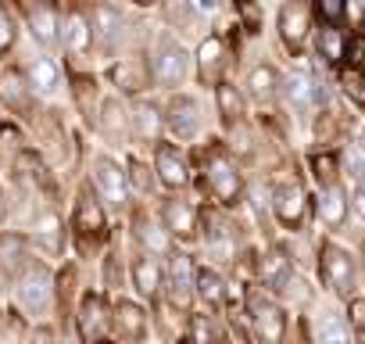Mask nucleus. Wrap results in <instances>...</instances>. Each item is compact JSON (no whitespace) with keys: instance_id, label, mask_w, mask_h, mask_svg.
I'll return each mask as SVG.
<instances>
[{"instance_id":"obj_1","label":"nucleus","mask_w":365,"mask_h":344,"mask_svg":"<svg viewBox=\"0 0 365 344\" xmlns=\"http://www.w3.org/2000/svg\"><path fill=\"white\" fill-rule=\"evenodd\" d=\"M187 72H190V54L182 51L172 36H161L158 47H154V54H150V76H154V83L179 86L182 79H187Z\"/></svg>"},{"instance_id":"obj_2","label":"nucleus","mask_w":365,"mask_h":344,"mask_svg":"<svg viewBox=\"0 0 365 344\" xmlns=\"http://www.w3.org/2000/svg\"><path fill=\"white\" fill-rule=\"evenodd\" d=\"M319 258H322V280H326L336 294L351 298V294H354V287H358V269H354V258H351L344 248H336V244H322Z\"/></svg>"},{"instance_id":"obj_3","label":"nucleus","mask_w":365,"mask_h":344,"mask_svg":"<svg viewBox=\"0 0 365 344\" xmlns=\"http://www.w3.org/2000/svg\"><path fill=\"white\" fill-rule=\"evenodd\" d=\"M205 176H208V191L222 201V205H233L237 198H240V172H237V165L230 161V158H222V154H215L212 161H208V168H205Z\"/></svg>"},{"instance_id":"obj_4","label":"nucleus","mask_w":365,"mask_h":344,"mask_svg":"<svg viewBox=\"0 0 365 344\" xmlns=\"http://www.w3.org/2000/svg\"><path fill=\"white\" fill-rule=\"evenodd\" d=\"M165 122L168 129L179 136V140H194L201 133V104L187 93H179L168 101V111H165Z\"/></svg>"},{"instance_id":"obj_5","label":"nucleus","mask_w":365,"mask_h":344,"mask_svg":"<svg viewBox=\"0 0 365 344\" xmlns=\"http://www.w3.org/2000/svg\"><path fill=\"white\" fill-rule=\"evenodd\" d=\"M251 319H255V330H258V337H262L265 344H279V340H283L287 315H283V308H279L276 301L255 294V298H251Z\"/></svg>"},{"instance_id":"obj_6","label":"nucleus","mask_w":365,"mask_h":344,"mask_svg":"<svg viewBox=\"0 0 365 344\" xmlns=\"http://www.w3.org/2000/svg\"><path fill=\"white\" fill-rule=\"evenodd\" d=\"M272 212H276V219H279L283 226L297 230V226L304 223V216H308V198H304V191H301L297 183L276 187V191H272Z\"/></svg>"},{"instance_id":"obj_7","label":"nucleus","mask_w":365,"mask_h":344,"mask_svg":"<svg viewBox=\"0 0 365 344\" xmlns=\"http://www.w3.org/2000/svg\"><path fill=\"white\" fill-rule=\"evenodd\" d=\"M51 294H54L51 273L40 269V265H33V269L22 276V283H19V301H22L29 312H43V308L51 305Z\"/></svg>"},{"instance_id":"obj_8","label":"nucleus","mask_w":365,"mask_h":344,"mask_svg":"<svg viewBox=\"0 0 365 344\" xmlns=\"http://www.w3.org/2000/svg\"><path fill=\"white\" fill-rule=\"evenodd\" d=\"M93 183H97V191H101L104 201H111V205H122L125 201V172L111 158H97L93 161Z\"/></svg>"},{"instance_id":"obj_9","label":"nucleus","mask_w":365,"mask_h":344,"mask_svg":"<svg viewBox=\"0 0 365 344\" xmlns=\"http://www.w3.org/2000/svg\"><path fill=\"white\" fill-rule=\"evenodd\" d=\"M279 33H283L290 51H301L304 40H308V8L304 4H287L279 11Z\"/></svg>"},{"instance_id":"obj_10","label":"nucleus","mask_w":365,"mask_h":344,"mask_svg":"<svg viewBox=\"0 0 365 344\" xmlns=\"http://www.w3.org/2000/svg\"><path fill=\"white\" fill-rule=\"evenodd\" d=\"M154 165H158V180L165 183V187H187V161H182V154L175 151V147H158V154H154Z\"/></svg>"},{"instance_id":"obj_11","label":"nucleus","mask_w":365,"mask_h":344,"mask_svg":"<svg viewBox=\"0 0 365 344\" xmlns=\"http://www.w3.org/2000/svg\"><path fill=\"white\" fill-rule=\"evenodd\" d=\"M161 219H165V230H172L175 237H194L197 230V212L187 201H165Z\"/></svg>"},{"instance_id":"obj_12","label":"nucleus","mask_w":365,"mask_h":344,"mask_svg":"<svg viewBox=\"0 0 365 344\" xmlns=\"http://www.w3.org/2000/svg\"><path fill=\"white\" fill-rule=\"evenodd\" d=\"M319 219L329 230H340L344 226V219H347V198H344V191L336 183L322 187V194H319Z\"/></svg>"},{"instance_id":"obj_13","label":"nucleus","mask_w":365,"mask_h":344,"mask_svg":"<svg viewBox=\"0 0 365 344\" xmlns=\"http://www.w3.org/2000/svg\"><path fill=\"white\" fill-rule=\"evenodd\" d=\"M247 90H251V97L255 101H272L279 90H283V79H279V72L272 69V65H255L251 69V76H247Z\"/></svg>"},{"instance_id":"obj_14","label":"nucleus","mask_w":365,"mask_h":344,"mask_svg":"<svg viewBox=\"0 0 365 344\" xmlns=\"http://www.w3.org/2000/svg\"><path fill=\"white\" fill-rule=\"evenodd\" d=\"M61 40H65V47H68L72 54H83V51L90 47V40H93L90 19H86L83 11H72V15L65 19V26H61Z\"/></svg>"},{"instance_id":"obj_15","label":"nucleus","mask_w":365,"mask_h":344,"mask_svg":"<svg viewBox=\"0 0 365 344\" xmlns=\"http://www.w3.org/2000/svg\"><path fill=\"white\" fill-rule=\"evenodd\" d=\"M197 61H201V79H205V83H219V72H222V65H226V47H222V40H219V36H208V40L201 44V51H197Z\"/></svg>"},{"instance_id":"obj_16","label":"nucleus","mask_w":365,"mask_h":344,"mask_svg":"<svg viewBox=\"0 0 365 344\" xmlns=\"http://www.w3.org/2000/svg\"><path fill=\"white\" fill-rule=\"evenodd\" d=\"M283 90H287V97H290L294 108H312V104L322 97L319 86H315V79H312L308 72H294V76L283 83Z\"/></svg>"},{"instance_id":"obj_17","label":"nucleus","mask_w":365,"mask_h":344,"mask_svg":"<svg viewBox=\"0 0 365 344\" xmlns=\"http://www.w3.org/2000/svg\"><path fill=\"white\" fill-rule=\"evenodd\" d=\"M133 126H136V133H140L143 140H154V136L161 133V126H165V115L158 111V104L140 101V104L133 108Z\"/></svg>"},{"instance_id":"obj_18","label":"nucleus","mask_w":365,"mask_h":344,"mask_svg":"<svg viewBox=\"0 0 365 344\" xmlns=\"http://www.w3.org/2000/svg\"><path fill=\"white\" fill-rule=\"evenodd\" d=\"M168 287H172V301H175V305H187V301H190V287H194V280H190V262H187V255H179V258L172 262Z\"/></svg>"},{"instance_id":"obj_19","label":"nucleus","mask_w":365,"mask_h":344,"mask_svg":"<svg viewBox=\"0 0 365 344\" xmlns=\"http://www.w3.org/2000/svg\"><path fill=\"white\" fill-rule=\"evenodd\" d=\"M29 83H33L40 93H54L58 83H61V72H58V65H54L51 58H36V61L29 65Z\"/></svg>"},{"instance_id":"obj_20","label":"nucleus","mask_w":365,"mask_h":344,"mask_svg":"<svg viewBox=\"0 0 365 344\" xmlns=\"http://www.w3.org/2000/svg\"><path fill=\"white\" fill-rule=\"evenodd\" d=\"M133 280H136L140 294H154V290L161 287V265H158V258H150V255L136 258V265H133Z\"/></svg>"},{"instance_id":"obj_21","label":"nucleus","mask_w":365,"mask_h":344,"mask_svg":"<svg viewBox=\"0 0 365 344\" xmlns=\"http://www.w3.org/2000/svg\"><path fill=\"white\" fill-rule=\"evenodd\" d=\"M26 15H29L33 36H36L40 44H54V40H58V19H54L51 8H29Z\"/></svg>"},{"instance_id":"obj_22","label":"nucleus","mask_w":365,"mask_h":344,"mask_svg":"<svg viewBox=\"0 0 365 344\" xmlns=\"http://www.w3.org/2000/svg\"><path fill=\"white\" fill-rule=\"evenodd\" d=\"M115 323H118V330L133 340V337H143V326H147V319H143V312L133 305V301H118V308H115Z\"/></svg>"},{"instance_id":"obj_23","label":"nucleus","mask_w":365,"mask_h":344,"mask_svg":"<svg viewBox=\"0 0 365 344\" xmlns=\"http://www.w3.org/2000/svg\"><path fill=\"white\" fill-rule=\"evenodd\" d=\"M93 22H97L101 40H104L108 47H115L118 36H122V15H118L115 8H97V11H93Z\"/></svg>"},{"instance_id":"obj_24","label":"nucleus","mask_w":365,"mask_h":344,"mask_svg":"<svg viewBox=\"0 0 365 344\" xmlns=\"http://www.w3.org/2000/svg\"><path fill=\"white\" fill-rule=\"evenodd\" d=\"M319 54L326 58V61H340L344 58V33L336 29V26H322L319 29Z\"/></svg>"},{"instance_id":"obj_25","label":"nucleus","mask_w":365,"mask_h":344,"mask_svg":"<svg viewBox=\"0 0 365 344\" xmlns=\"http://www.w3.org/2000/svg\"><path fill=\"white\" fill-rule=\"evenodd\" d=\"M76 223H79L83 233H101V230H104V212H101V205H97L93 198H83V201H79V212H76Z\"/></svg>"},{"instance_id":"obj_26","label":"nucleus","mask_w":365,"mask_h":344,"mask_svg":"<svg viewBox=\"0 0 365 344\" xmlns=\"http://www.w3.org/2000/svg\"><path fill=\"white\" fill-rule=\"evenodd\" d=\"M319 344H351V326L340 315H329L319 323Z\"/></svg>"},{"instance_id":"obj_27","label":"nucleus","mask_w":365,"mask_h":344,"mask_svg":"<svg viewBox=\"0 0 365 344\" xmlns=\"http://www.w3.org/2000/svg\"><path fill=\"white\" fill-rule=\"evenodd\" d=\"M101 126H104V133H108L111 140H122V136H125V111H122L118 101H104V118H101Z\"/></svg>"},{"instance_id":"obj_28","label":"nucleus","mask_w":365,"mask_h":344,"mask_svg":"<svg viewBox=\"0 0 365 344\" xmlns=\"http://www.w3.org/2000/svg\"><path fill=\"white\" fill-rule=\"evenodd\" d=\"M197 294H201L208 305H219V301H222L226 290H222V280H219L215 269H201V273H197Z\"/></svg>"},{"instance_id":"obj_29","label":"nucleus","mask_w":365,"mask_h":344,"mask_svg":"<svg viewBox=\"0 0 365 344\" xmlns=\"http://www.w3.org/2000/svg\"><path fill=\"white\" fill-rule=\"evenodd\" d=\"M219 108H222V115H226L230 122H240V115H244V97H240L233 86L219 83Z\"/></svg>"},{"instance_id":"obj_30","label":"nucleus","mask_w":365,"mask_h":344,"mask_svg":"<svg viewBox=\"0 0 365 344\" xmlns=\"http://www.w3.org/2000/svg\"><path fill=\"white\" fill-rule=\"evenodd\" d=\"M140 241L150 248V258L154 255H161L165 248H168V237L161 233V226H154V223H140Z\"/></svg>"},{"instance_id":"obj_31","label":"nucleus","mask_w":365,"mask_h":344,"mask_svg":"<svg viewBox=\"0 0 365 344\" xmlns=\"http://www.w3.org/2000/svg\"><path fill=\"white\" fill-rule=\"evenodd\" d=\"M101 298H90L86 305H83V333H93V330H101Z\"/></svg>"},{"instance_id":"obj_32","label":"nucleus","mask_w":365,"mask_h":344,"mask_svg":"<svg viewBox=\"0 0 365 344\" xmlns=\"http://www.w3.org/2000/svg\"><path fill=\"white\" fill-rule=\"evenodd\" d=\"M347 165H351V176H354V183H358V180H365V143H358V147L351 151Z\"/></svg>"},{"instance_id":"obj_33","label":"nucleus","mask_w":365,"mask_h":344,"mask_svg":"<svg viewBox=\"0 0 365 344\" xmlns=\"http://www.w3.org/2000/svg\"><path fill=\"white\" fill-rule=\"evenodd\" d=\"M315 11H319V19H326V26H336V19L344 15V4H336V0H322Z\"/></svg>"},{"instance_id":"obj_34","label":"nucleus","mask_w":365,"mask_h":344,"mask_svg":"<svg viewBox=\"0 0 365 344\" xmlns=\"http://www.w3.org/2000/svg\"><path fill=\"white\" fill-rule=\"evenodd\" d=\"M11 44H15V29H11V22L4 15H0V54L11 51Z\"/></svg>"},{"instance_id":"obj_35","label":"nucleus","mask_w":365,"mask_h":344,"mask_svg":"<svg viewBox=\"0 0 365 344\" xmlns=\"http://www.w3.org/2000/svg\"><path fill=\"white\" fill-rule=\"evenodd\" d=\"M351 205H354V212L365 219V180H358L354 183V194H351Z\"/></svg>"},{"instance_id":"obj_36","label":"nucleus","mask_w":365,"mask_h":344,"mask_svg":"<svg viewBox=\"0 0 365 344\" xmlns=\"http://www.w3.org/2000/svg\"><path fill=\"white\" fill-rule=\"evenodd\" d=\"M182 344H194V340H182Z\"/></svg>"}]
</instances>
